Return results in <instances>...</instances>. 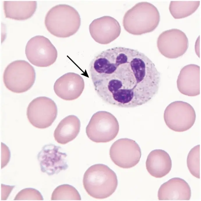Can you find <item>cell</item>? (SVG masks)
Listing matches in <instances>:
<instances>
[{
  "label": "cell",
  "instance_id": "obj_1",
  "mask_svg": "<svg viewBox=\"0 0 201 201\" xmlns=\"http://www.w3.org/2000/svg\"><path fill=\"white\" fill-rule=\"evenodd\" d=\"M95 90L105 102L122 107L145 104L158 91L160 74L136 50L117 47L102 51L90 65Z\"/></svg>",
  "mask_w": 201,
  "mask_h": 201
},
{
  "label": "cell",
  "instance_id": "obj_2",
  "mask_svg": "<svg viewBox=\"0 0 201 201\" xmlns=\"http://www.w3.org/2000/svg\"><path fill=\"white\" fill-rule=\"evenodd\" d=\"M83 184L90 196L103 199L115 192L118 180L115 173L108 166L98 164L91 166L86 170L83 176Z\"/></svg>",
  "mask_w": 201,
  "mask_h": 201
},
{
  "label": "cell",
  "instance_id": "obj_3",
  "mask_svg": "<svg viewBox=\"0 0 201 201\" xmlns=\"http://www.w3.org/2000/svg\"><path fill=\"white\" fill-rule=\"evenodd\" d=\"M159 12L152 4L141 2L136 4L125 13L123 25L129 33L140 35L154 31L159 24Z\"/></svg>",
  "mask_w": 201,
  "mask_h": 201
},
{
  "label": "cell",
  "instance_id": "obj_4",
  "mask_svg": "<svg viewBox=\"0 0 201 201\" xmlns=\"http://www.w3.org/2000/svg\"><path fill=\"white\" fill-rule=\"evenodd\" d=\"M81 23L80 16L76 10L65 4L56 5L45 16V24L48 31L58 37L66 38L75 34Z\"/></svg>",
  "mask_w": 201,
  "mask_h": 201
},
{
  "label": "cell",
  "instance_id": "obj_5",
  "mask_svg": "<svg viewBox=\"0 0 201 201\" xmlns=\"http://www.w3.org/2000/svg\"><path fill=\"white\" fill-rule=\"evenodd\" d=\"M35 73L33 67L22 60L14 61L9 64L4 71L3 80L5 87L15 93L25 92L33 85Z\"/></svg>",
  "mask_w": 201,
  "mask_h": 201
},
{
  "label": "cell",
  "instance_id": "obj_6",
  "mask_svg": "<svg viewBox=\"0 0 201 201\" xmlns=\"http://www.w3.org/2000/svg\"><path fill=\"white\" fill-rule=\"evenodd\" d=\"M118 122L112 114L99 111L92 116L86 128L88 138L96 143H106L113 140L119 131Z\"/></svg>",
  "mask_w": 201,
  "mask_h": 201
},
{
  "label": "cell",
  "instance_id": "obj_7",
  "mask_svg": "<svg viewBox=\"0 0 201 201\" xmlns=\"http://www.w3.org/2000/svg\"><path fill=\"white\" fill-rule=\"evenodd\" d=\"M163 117L166 124L170 129L181 132L192 127L195 122L196 115L193 108L189 104L176 101L166 107Z\"/></svg>",
  "mask_w": 201,
  "mask_h": 201
},
{
  "label": "cell",
  "instance_id": "obj_8",
  "mask_svg": "<svg viewBox=\"0 0 201 201\" xmlns=\"http://www.w3.org/2000/svg\"><path fill=\"white\" fill-rule=\"evenodd\" d=\"M25 53L29 62L40 67H47L52 64L58 55L56 49L49 40L39 35L29 40L26 44Z\"/></svg>",
  "mask_w": 201,
  "mask_h": 201
},
{
  "label": "cell",
  "instance_id": "obj_9",
  "mask_svg": "<svg viewBox=\"0 0 201 201\" xmlns=\"http://www.w3.org/2000/svg\"><path fill=\"white\" fill-rule=\"evenodd\" d=\"M57 113V105L54 100L46 96H40L34 98L29 103L26 115L33 126L44 129L52 125Z\"/></svg>",
  "mask_w": 201,
  "mask_h": 201
},
{
  "label": "cell",
  "instance_id": "obj_10",
  "mask_svg": "<svg viewBox=\"0 0 201 201\" xmlns=\"http://www.w3.org/2000/svg\"><path fill=\"white\" fill-rule=\"evenodd\" d=\"M109 155L115 165L121 168H129L139 162L141 152L139 146L135 141L122 138L113 143L110 149Z\"/></svg>",
  "mask_w": 201,
  "mask_h": 201
},
{
  "label": "cell",
  "instance_id": "obj_11",
  "mask_svg": "<svg viewBox=\"0 0 201 201\" xmlns=\"http://www.w3.org/2000/svg\"><path fill=\"white\" fill-rule=\"evenodd\" d=\"M157 45L161 54L166 58L174 59L181 56L186 52L189 42L184 32L174 28L162 32L158 38Z\"/></svg>",
  "mask_w": 201,
  "mask_h": 201
},
{
  "label": "cell",
  "instance_id": "obj_12",
  "mask_svg": "<svg viewBox=\"0 0 201 201\" xmlns=\"http://www.w3.org/2000/svg\"><path fill=\"white\" fill-rule=\"evenodd\" d=\"M61 149L60 146L52 144L43 147L37 157L42 172L50 176L67 168V155Z\"/></svg>",
  "mask_w": 201,
  "mask_h": 201
},
{
  "label": "cell",
  "instance_id": "obj_13",
  "mask_svg": "<svg viewBox=\"0 0 201 201\" xmlns=\"http://www.w3.org/2000/svg\"><path fill=\"white\" fill-rule=\"evenodd\" d=\"M89 30L91 37L96 42L107 44L119 36L121 27L114 18L105 16L94 20L89 25Z\"/></svg>",
  "mask_w": 201,
  "mask_h": 201
},
{
  "label": "cell",
  "instance_id": "obj_14",
  "mask_svg": "<svg viewBox=\"0 0 201 201\" xmlns=\"http://www.w3.org/2000/svg\"><path fill=\"white\" fill-rule=\"evenodd\" d=\"M84 80L79 74L73 72L66 73L55 82L54 89L56 95L66 100L77 98L84 88Z\"/></svg>",
  "mask_w": 201,
  "mask_h": 201
},
{
  "label": "cell",
  "instance_id": "obj_15",
  "mask_svg": "<svg viewBox=\"0 0 201 201\" xmlns=\"http://www.w3.org/2000/svg\"><path fill=\"white\" fill-rule=\"evenodd\" d=\"M191 196V190L188 184L179 177L172 178L160 186L158 197L160 200H188Z\"/></svg>",
  "mask_w": 201,
  "mask_h": 201
},
{
  "label": "cell",
  "instance_id": "obj_16",
  "mask_svg": "<svg viewBox=\"0 0 201 201\" xmlns=\"http://www.w3.org/2000/svg\"><path fill=\"white\" fill-rule=\"evenodd\" d=\"M200 67L194 64L184 67L177 81V87L182 94L190 96L200 94Z\"/></svg>",
  "mask_w": 201,
  "mask_h": 201
},
{
  "label": "cell",
  "instance_id": "obj_17",
  "mask_svg": "<svg viewBox=\"0 0 201 201\" xmlns=\"http://www.w3.org/2000/svg\"><path fill=\"white\" fill-rule=\"evenodd\" d=\"M172 166V160L169 155L162 149L151 151L146 161L147 171L156 178H160L166 176L170 171Z\"/></svg>",
  "mask_w": 201,
  "mask_h": 201
},
{
  "label": "cell",
  "instance_id": "obj_18",
  "mask_svg": "<svg viewBox=\"0 0 201 201\" xmlns=\"http://www.w3.org/2000/svg\"><path fill=\"white\" fill-rule=\"evenodd\" d=\"M81 123L76 116H68L62 120L54 132L55 141L58 143L65 144L72 141L79 134Z\"/></svg>",
  "mask_w": 201,
  "mask_h": 201
},
{
  "label": "cell",
  "instance_id": "obj_19",
  "mask_svg": "<svg viewBox=\"0 0 201 201\" xmlns=\"http://www.w3.org/2000/svg\"><path fill=\"white\" fill-rule=\"evenodd\" d=\"M36 1H4L6 18L16 20L27 19L34 14L37 8Z\"/></svg>",
  "mask_w": 201,
  "mask_h": 201
},
{
  "label": "cell",
  "instance_id": "obj_20",
  "mask_svg": "<svg viewBox=\"0 0 201 201\" xmlns=\"http://www.w3.org/2000/svg\"><path fill=\"white\" fill-rule=\"evenodd\" d=\"M200 2V1H171L169 5V11L175 19L185 18L197 10Z\"/></svg>",
  "mask_w": 201,
  "mask_h": 201
},
{
  "label": "cell",
  "instance_id": "obj_21",
  "mask_svg": "<svg viewBox=\"0 0 201 201\" xmlns=\"http://www.w3.org/2000/svg\"><path fill=\"white\" fill-rule=\"evenodd\" d=\"M51 200H81L77 190L74 186L68 184H63L56 187L53 191Z\"/></svg>",
  "mask_w": 201,
  "mask_h": 201
},
{
  "label": "cell",
  "instance_id": "obj_22",
  "mask_svg": "<svg viewBox=\"0 0 201 201\" xmlns=\"http://www.w3.org/2000/svg\"><path fill=\"white\" fill-rule=\"evenodd\" d=\"M187 164L191 173L195 177L200 178V145L195 146L189 152Z\"/></svg>",
  "mask_w": 201,
  "mask_h": 201
},
{
  "label": "cell",
  "instance_id": "obj_23",
  "mask_svg": "<svg viewBox=\"0 0 201 201\" xmlns=\"http://www.w3.org/2000/svg\"><path fill=\"white\" fill-rule=\"evenodd\" d=\"M15 200H42L43 197L38 190L32 188H26L22 189L16 195Z\"/></svg>",
  "mask_w": 201,
  "mask_h": 201
},
{
  "label": "cell",
  "instance_id": "obj_24",
  "mask_svg": "<svg viewBox=\"0 0 201 201\" xmlns=\"http://www.w3.org/2000/svg\"><path fill=\"white\" fill-rule=\"evenodd\" d=\"M5 189H4L3 184H1V200H6L9 195L13 190L15 186H9L8 189H6V185H5Z\"/></svg>",
  "mask_w": 201,
  "mask_h": 201
}]
</instances>
